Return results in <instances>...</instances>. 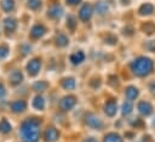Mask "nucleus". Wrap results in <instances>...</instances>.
Returning a JSON list of instances; mask_svg holds the SVG:
<instances>
[{
  "instance_id": "1",
  "label": "nucleus",
  "mask_w": 155,
  "mask_h": 142,
  "mask_svg": "<svg viewBox=\"0 0 155 142\" xmlns=\"http://www.w3.org/2000/svg\"><path fill=\"white\" fill-rule=\"evenodd\" d=\"M19 134L23 142H38L40 136V120L36 118L25 119L21 124Z\"/></svg>"
},
{
  "instance_id": "32",
  "label": "nucleus",
  "mask_w": 155,
  "mask_h": 142,
  "mask_svg": "<svg viewBox=\"0 0 155 142\" xmlns=\"http://www.w3.org/2000/svg\"><path fill=\"white\" fill-rule=\"evenodd\" d=\"M29 51H30V46H29V45H22V46H21V52H22V54H27V53H29Z\"/></svg>"
},
{
  "instance_id": "13",
  "label": "nucleus",
  "mask_w": 155,
  "mask_h": 142,
  "mask_svg": "<svg viewBox=\"0 0 155 142\" xmlns=\"http://www.w3.org/2000/svg\"><path fill=\"white\" fill-rule=\"evenodd\" d=\"M138 111L143 116H149L151 113V111H153V106L148 101H140L138 103Z\"/></svg>"
},
{
  "instance_id": "35",
  "label": "nucleus",
  "mask_w": 155,
  "mask_h": 142,
  "mask_svg": "<svg viewBox=\"0 0 155 142\" xmlns=\"http://www.w3.org/2000/svg\"><path fill=\"white\" fill-rule=\"evenodd\" d=\"M81 0H67V2L68 4H70V5H76V4H79Z\"/></svg>"
},
{
  "instance_id": "27",
  "label": "nucleus",
  "mask_w": 155,
  "mask_h": 142,
  "mask_svg": "<svg viewBox=\"0 0 155 142\" xmlns=\"http://www.w3.org/2000/svg\"><path fill=\"white\" fill-rule=\"evenodd\" d=\"M131 111H132V103H131V101H130V100H128V101H125V102L122 103V108H121L122 114H124V116H127V114L131 113Z\"/></svg>"
},
{
  "instance_id": "2",
  "label": "nucleus",
  "mask_w": 155,
  "mask_h": 142,
  "mask_svg": "<svg viewBox=\"0 0 155 142\" xmlns=\"http://www.w3.org/2000/svg\"><path fill=\"white\" fill-rule=\"evenodd\" d=\"M153 66H154L153 61L145 57H139L131 64V69L133 73L137 76H147L148 73L151 72Z\"/></svg>"
},
{
  "instance_id": "12",
  "label": "nucleus",
  "mask_w": 155,
  "mask_h": 142,
  "mask_svg": "<svg viewBox=\"0 0 155 142\" xmlns=\"http://www.w3.org/2000/svg\"><path fill=\"white\" fill-rule=\"evenodd\" d=\"M116 110H117V107H116V103H115L114 100H109V101L105 102V105H104V112H105L107 116L113 117L116 113Z\"/></svg>"
},
{
  "instance_id": "24",
  "label": "nucleus",
  "mask_w": 155,
  "mask_h": 142,
  "mask_svg": "<svg viewBox=\"0 0 155 142\" xmlns=\"http://www.w3.org/2000/svg\"><path fill=\"white\" fill-rule=\"evenodd\" d=\"M47 87H48V84L46 82H44V81H38V82H35L33 84V88L36 91H44V90H46Z\"/></svg>"
},
{
  "instance_id": "7",
  "label": "nucleus",
  "mask_w": 155,
  "mask_h": 142,
  "mask_svg": "<svg viewBox=\"0 0 155 142\" xmlns=\"http://www.w3.org/2000/svg\"><path fill=\"white\" fill-rule=\"evenodd\" d=\"M44 137H45V141H46V142H54V141L58 140L59 132H58V130H57L56 128L50 126V128H47V129L45 130Z\"/></svg>"
},
{
  "instance_id": "25",
  "label": "nucleus",
  "mask_w": 155,
  "mask_h": 142,
  "mask_svg": "<svg viewBox=\"0 0 155 142\" xmlns=\"http://www.w3.org/2000/svg\"><path fill=\"white\" fill-rule=\"evenodd\" d=\"M142 30H143L145 34L150 35V34L155 32V24L151 23V22H148V23H145V24L142 26Z\"/></svg>"
},
{
  "instance_id": "6",
  "label": "nucleus",
  "mask_w": 155,
  "mask_h": 142,
  "mask_svg": "<svg viewBox=\"0 0 155 142\" xmlns=\"http://www.w3.org/2000/svg\"><path fill=\"white\" fill-rule=\"evenodd\" d=\"M41 67V61L40 59H31L28 64H27V71L30 76H35Z\"/></svg>"
},
{
  "instance_id": "31",
  "label": "nucleus",
  "mask_w": 155,
  "mask_h": 142,
  "mask_svg": "<svg viewBox=\"0 0 155 142\" xmlns=\"http://www.w3.org/2000/svg\"><path fill=\"white\" fill-rule=\"evenodd\" d=\"M116 41H117V39H116L115 36H113V35H108V36L105 37V42H108V43H110V45H114Z\"/></svg>"
},
{
  "instance_id": "18",
  "label": "nucleus",
  "mask_w": 155,
  "mask_h": 142,
  "mask_svg": "<svg viewBox=\"0 0 155 142\" xmlns=\"http://www.w3.org/2000/svg\"><path fill=\"white\" fill-rule=\"evenodd\" d=\"M11 130H12V126H11L10 122H8L6 118H2V119L0 120V132H2V134H8Z\"/></svg>"
},
{
  "instance_id": "29",
  "label": "nucleus",
  "mask_w": 155,
  "mask_h": 142,
  "mask_svg": "<svg viewBox=\"0 0 155 142\" xmlns=\"http://www.w3.org/2000/svg\"><path fill=\"white\" fill-rule=\"evenodd\" d=\"M8 52H10L8 47H7L6 45H1V46H0V60L5 59V58L8 55Z\"/></svg>"
},
{
  "instance_id": "4",
  "label": "nucleus",
  "mask_w": 155,
  "mask_h": 142,
  "mask_svg": "<svg viewBox=\"0 0 155 142\" xmlns=\"http://www.w3.org/2000/svg\"><path fill=\"white\" fill-rule=\"evenodd\" d=\"M75 103H76V99L74 96H71V95H68V96H64L59 101V107L63 111H69L75 106Z\"/></svg>"
},
{
  "instance_id": "38",
  "label": "nucleus",
  "mask_w": 155,
  "mask_h": 142,
  "mask_svg": "<svg viewBox=\"0 0 155 142\" xmlns=\"http://www.w3.org/2000/svg\"><path fill=\"white\" fill-rule=\"evenodd\" d=\"M153 124H154V125H155V118H154V120H153Z\"/></svg>"
},
{
  "instance_id": "10",
  "label": "nucleus",
  "mask_w": 155,
  "mask_h": 142,
  "mask_svg": "<svg viewBox=\"0 0 155 142\" xmlns=\"http://www.w3.org/2000/svg\"><path fill=\"white\" fill-rule=\"evenodd\" d=\"M8 81H10V83H11L12 85L19 84V83L23 81V75H22V72L18 71V70L12 71V72L10 73V76H8Z\"/></svg>"
},
{
  "instance_id": "3",
  "label": "nucleus",
  "mask_w": 155,
  "mask_h": 142,
  "mask_svg": "<svg viewBox=\"0 0 155 142\" xmlns=\"http://www.w3.org/2000/svg\"><path fill=\"white\" fill-rule=\"evenodd\" d=\"M85 123L90 126V128H93V129H102L103 126V122L99 117H97L94 113H87L86 117H85Z\"/></svg>"
},
{
  "instance_id": "16",
  "label": "nucleus",
  "mask_w": 155,
  "mask_h": 142,
  "mask_svg": "<svg viewBox=\"0 0 155 142\" xmlns=\"http://www.w3.org/2000/svg\"><path fill=\"white\" fill-rule=\"evenodd\" d=\"M125 94H126V97H127L130 101H132V100H134V99L138 96V89H137L136 87L130 85V87L126 88Z\"/></svg>"
},
{
  "instance_id": "34",
  "label": "nucleus",
  "mask_w": 155,
  "mask_h": 142,
  "mask_svg": "<svg viewBox=\"0 0 155 142\" xmlns=\"http://www.w3.org/2000/svg\"><path fill=\"white\" fill-rule=\"evenodd\" d=\"M4 95H5V88H4V85L0 83V99H1Z\"/></svg>"
},
{
  "instance_id": "17",
  "label": "nucleus",
  "mask_w": 155,
  "mask_h": 142,
  "mask_svg": "<svg viewBox=\"0 0 155 142\" xmlns=\"http://www.w3.org/2000/svg\"><path fill=\"white\" fill-rule=\"evenodd\" d=\"M68 42H69L68 37L63 32H58L57 34V36H56V45L58 47H64V46L68 45Z\"/></svg>"
},
{
  "instance_id": "19",
  "label": "nucleus",
  "mask_w": 155,
  "mask_h": 142,
  "mask_svg": "<svg viewBox=\"0 0 155 142\" xmlns=\"http://www.w3.org/2000/svg\"><path fill=\"white\" fill-rule=\"evenodd\" d=\"M0 5L5 12H11L15 8V1L13 0H1Z\"/></svg>"
},
{
  "instance_id": "37",
  "label": "nucleus",
  "mask_w": 155,
  "mask_h": 142,
  "mask_svg": "<svg viewBox=\"0 0 155 142\" xmlns=\"http://www.w3.org/2000/svg\"><path fill=\"white\" fill-rule=\"evenodd\" d=\"M121 1H124V2H127V1H130V0H121Z\"/></svg>"
},
{
  "instance_id": "22",
  "label": "nucleus",
  "mask_w": 155,
  "mask_h": 142,
  "mask_svg": "<svg viewBox=\"0 0 155 142\" xmlns=\"http://www.w3.org/2000/svg\"><path fill=\"white\" fill-rule=\"evenodd\" d=\"M62 87H63L64 89H67V90H71V89H74V88H75V79L71 78V77H69V78H64V79L62 81Z\"/></svg>"
},
{
  "instance_id": "5",
  "label": "nucleus",
  "mask_w": 155,
  "mask_h": 142,
  "mask_svg": "<svg viewBox=\"0 0 155 142\" xmlns=\"http://www.w3.org/2000/svg\"><path fill=\"white\" fill-rule=\"evenodd\" d=\"M92 13H93L92 6H91L90 4H85V5L80 8V11H79V17H80L81 20L87 22V20L92 17Z\"/></svg>"
},
{
  "instance_id": "28",
  "label": "nucleus",
  "mask_w": 155,
  "mask_h": 142,
  "mask_svg": "<svg viewBox=\"0 0 155 142\" xmlns=\"http://www.w3.org/2000/svg\"><path fill=\"white\" fill-rule=\"evenodd\" d=\"M67 26L70 30H74L75 29V26H76V19H75V17H73V16H68L67 17Z\"/></svg>"
},
{
  "instance_id": "36",
  "label": "nucleus",
  "mask_w": 155,
  "mask_h": 142,
  "mask_svg": "<svg viewBox=\"0 0 155 142\" xmlns=\"http://www.w3.org/2000/svg\"><path fill=\"white\" fill-rule=\"evenodd\" d=\"M84 142H98V141H97L94 137H87V138H86Z\"/></svg>"
},
{
  "instance_id": "14",
  "label": "nucleus",
  "mask_w": 155,
  "mask_h": 142,
  "mask_svg": "<svg viewBox=\"0 0 155 142\" xmlns=\"http://www.w3.org/2000/svg\"><path fill=\"white\" fill-rule=\"evenodd\" d=\"M25 107H27V103H25L24 100H16V101H13V102L11 103V110H12V112H15V113H21V112H23V111L25 110Z\"/></svg>"
},
{
  "instance_id": "15",
  "label": "nucleus",
  "mask_w": 155,
  "mask_h": 142,
  "mask_svg": "<svg viewBox=\"0 0 155 142\" xmlns=\"http://www.w3.org/2000/svg\"><path fill=\"white\" fill-rule=\"evenodd\" d=\"M138 12H139V14H142V16L151 14V13L154 12V6H153L151 4H149V2H147V4H144V5H142V6L139 7Z\"/></svg>"
},
{
  "instance_id": "21",
  "label": "nucleus",
  "mask_w": 155,
  "mask_h": 142,
  "mask_svg": "<svg viewBox=\"0 0 155 142\" xmlns=\"http://www.w3.org/2000/svg\"><path fill=\"white\" fill-rule=\"evenodd\" d=\"M33 106H34L36 110H40V111L44 110V108H45V100H44V97L40 96V95L35 96L34 100H33Z\"/></svg>"
},
{
  "instance_id": "8",
  "label": "nucleus",
  "mask_w": 155,
  "mask_h": 142,
  "mask_svg": "<svg viewBox=\"0 0 155 142\" xmlns=\"http://www.w3.org/2000/svg\"><path fill=\"white\" fill-rule=\"evenodd\" d=\"M16 26H17V23H16V19L12 18V17H7L4 19V30L6 34H11L16 30Z\"/></svg>"
},
{
  "instance_id": "20",
  "label": "nucleus",
  "mask_w": 155,
  "mask_h": 142,
  "mask_svg": "<svg viewBox=\"0 0 155 142\" xmlns=\"http://www.w3.org/2000/svg\"><path fill=\"white\" fill-rule=\"evenodd\" d=\"M84 59H85V54H84L81 51L75 52L74 54L70 55V61H71L73 64H80L81 61H84Z\"/></svg>"
},
{
  "instance_id": "30",
  "label": "nucleus",
  "mask_w": 155,
  "mask_h": 142,
  "mask_svg": "<svg viewBox=\"0 0 155 142\" xmlns=\"http://www.w3.org/2000/svg\"><path fill=\"white\" fill-rule=\"evenodd\" d=\"M40 5H41V1H40V0H28V6H29L30 8H33V10L39 8Z\"/></svg>"
},
{
  "instance_id": "26",
  "label": "nucleus",
  "mask_w": 155,
  "mask_h": 142,
  "mask_svg": "<svg viewBox=\"0 0 155 142\" xmlns=\"http://www.w3.org/2000/svg\"><path fill=\"white\" fill-rule=\"evenodd\" d=\"M96 11H97V13H99V14H104V13L108 11V5H107L105 2H103V1H99V2H97V5H96Z\"/></svg>"
},
{
  "instance_id": "11",
  "label": "nucleus",
  "mask_w": 155,
  "mask_h": 142,
  "mask_svg": "<svg viewBox=\"0 0 155 142\" xmlns=\"http://www.w3.org/2000/svg\"><path fill=\"white\" fill-rule=\"evenodd\" d=\"M62 13H63V8H62L59 5H52V6L48 8V11H47L48 17H50V18H53V19L59 18V17L62 16Z\"/></svg>"
},
{
  "instance_id": "9",
  "label": "nucleus",
  "mask_w": 155,
  "mask_h": 142,
  "mask_svg": "<svg viewBox=\"0 0 155 142\" xmlns=\"http://www.w3.org/2000/svg\"><path fill=\"white\" fill-rule=\"evenodd\" d=\"M46 32V28L42 25V24H36L31 28L30 30V36L33 39H40L42 35H45Z\"/></svg>"
},
{
  "instance_id": "33",
  "label": "nucleus",
  "mask_w": 155,
  "mask_h": 142,
  "mask_svg": "<svg viewBox=\"0 0 155 142\" xmlns=\"http://www.w3.org/2000/svg\"><path fill=\"white\" fill-rule=\"evenodd\" d=\"M145 48L150 49V51H155V41H149L147 45H145Z\"/></svg>"
},
{
  "instance_id": "23",
  "label": "nucleus",
  "mask_w": 155,
  "mask_h": 142,
  "mask_svg": "<svg viewBox=\"0 0 155 142\" xmlns=\"http://www.w3.org/2000/svg\"><path fill=\"white\" fill-rule=\"evenodd\" d=\"M104 142H122V138L117 134L110 132V134L104 136Z\"/></svg>"
}]
</instances>
